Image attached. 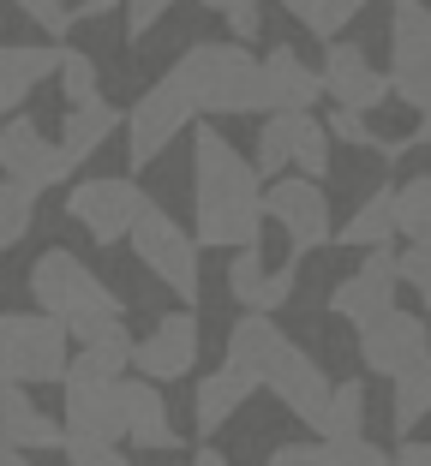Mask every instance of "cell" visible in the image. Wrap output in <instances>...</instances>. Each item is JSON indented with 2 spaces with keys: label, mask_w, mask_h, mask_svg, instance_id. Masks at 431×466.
<instances>
[{
  "label": "cell",
  "mask_w": 431,
  "mask_h": 466,
  "mask_svg": "<svg viewBox=\"0 0 431 466\" xmlns=\"http://www.w3.org/2000/svg\"><path fill=\"white\" fill-rule=\"evenodd\" d=\"M192 221L198 246H258L264 233V179L216 126H204L192 144Z\"/></svg>",
  "instance_id": "cell-1"
},
{
  "label": "cell",
  "mask_w": 431,
  "mask_h": 466,
  "mask_svg": "<svg viewBox=\"0 0 431 466\" xmlns=\"http://www.w3.org/2000/svg\"><path fill=\"white\" fill-rule=\"evenodd\" d=\"M228 365H240L258 389H270L300 425H318L323 400H330V389H335L318 359H312L306 347H293L288 335L276 329V317H264V311H246L234 329H228Z\"/></svg>",
  "instance_id": "cell-2"
},
{
  "label": "cell",
  "mask_w": 431,
  "mask_h": 466,
  "mask_svg": "<svg viewBox=\"0 0 431 466\" xmlns=\"http://www.w3.org/2000/svg\"><path fill=\"white\" fill-rule=\"evenodd\" d=\"M174 78L186 84L198 114L210 120H234V114H270L264 96V66L246 42H192L180 60H174Z\"/></svg>",
  "instance_id": "cell-3"
},
{
  "label": "cell",
  "mask_w": 431,
  "mask_h": 466,
  "mask_svg": "<svg viewBox=\"0 0 431 466\" xmlns=\"http://www.w3.org/2000/svg\"><path fill=\"white\" fill-rule=\"evenodd\" d=\"M30 299H36L42 317H55L67 329L72 323H90V317H126L120 293H114L84 258H72L67 246L42 251V258L30 263Z\"/></svg>",
  "instance_id": "cell-4"
},
{
  "label": "cell",
  "mask_w": 431,
  "mask_h": 466,
  "mask_svg": "<svg viewBox=\"0 0 431 466\" xmlns=\"http://www.w3.org/2000/svg\"><path fill=\"white\" fill-rule=\"evenodd\" d=\"M67 323L42 311H0V383H60L67 377Z\"/></svg>",
  "instance_id": "cell-5"
},
{
  "label": "cell",
  "mask_w": 431,
  "mask_h": 466,
  "mask_svg": "<svg viewBox=\"0 0 431 466\" xmlns=\"http://www.w3.org/2000/svg\"><path fill=\"white\" fill-rule=\"evenodd\" d=\"M126 246H132V258H139L174 299H186V305L198 299V281H204V269H198V233H186L168 209L144 204V216L126 233Z\"/></svg>",
  "instance_id": "cell-6"
},
{
  "label": "cell",
  "mask_w": 431,
  "mask_h": 466,
  "mask_svg": "<svg viewBox=\"0 0 431 466\" xmlns=\"http://www.w3.org/2000/svg\"><path fill=\"white\" fill-rule=\"evenodd\" d=\"M192 120H198V108H192V96H186V84L174 78V72H162V78L132 102V114H126V162H132V179H139Z\"/></svg>",
  "instance_id": "cell-7"
},
{
  "label": "cell",
  "mask_w": 431,
  "mask_h": 466,
  "mask_svg": "<svg viewBox=\"0 0 431 466\" xmlns=\"http://www.w3.org/2000/svg\"><path fill=\"white\" fill-rule=\"evenodd\" d=\"M390 96L407 108H431V6L426 0H390Z\"/></svg>",
  "instance_id": "cell-8"
},
{
  "label": "cell",
  "mask_w": 431,
  "mask_h": 466,
  "mask_svg": "<svg viewBox=\"0 0 431 466\" xmlns=\"http://www.w3.org/2000/svg\"><path fill=\"white\" fill-rule=\"evenodd\" d=\"M264 221H276L288 233V258H306V251L330 246L335 239V216H330V198H323L318 179L306 174H282L264 186Z\"/></svg>",
  "instance_id": "cell-9"
},
{
  "label": "cell",
  "mask_w": 431,
  "mask_h": 466,
  "mask_svg": "<svg viewBox=\"0 0 431 466\" xmlns=\"http://www.w3.org/2000/svg\"><path fill=\"white\" fill-rule=\"evenodd\" d=\"M144 204H150V198H144V186L132 174H120V179L114 174L78 179V186L67 192V216L78 221L97 246H120L126 233H132V221L144 216Z\"/></svg>",
  "instance_id": "cell-10"
},
{
  "label": "cell",
  "mask_w": 431,
  "mask_h": 466,
  "mask_svg": "<svg viewBox=\"0 0 431 466\" xmlns=\"http://www.w3.org/2000/svg\"><path fill=\"white\" fill-rule=\"evenodd\" d=\"M0 174L25 179V186H36V192H48V186H67L72 167H67V156H60L55 137L18 108V114L0 120Z\"/></svg>",
  "instance_id": "cell-11"
},
{
  "label": "cell",
  "mask_w": 431,
  "mask_h": 466,
  "mask_svg": "<svg viewBox=\"0 0 431 466\" xmlns=\"http://www.w3.org/2000/svg\"><path fill=\"white\" fill-rule=\"evenodd\" d=\"M198 353H204V335H198V317H192V305H186V311H168L162 323H156V329L132 347V365H139L144 383L162 389V383L192 377V370H198Z\"/></svg>",
  "instance_id": "cell-12"
},
{
  "label": "cell",
  "mask_w": 431,
  "mask_h": 466,
  "mask_svg": "<svg viewBox=\"0 0 431 466\" xmlns=\"http://www.w3.org/2000/svg\"><path fill=\"white\" fill-rule=\"evenodd\" d=\"M419 359H431V323L414 317V311H402V305L372 317L360 329V365L372 370V377H402Z\"/></svg>",
  "instance_id": "cell-13"
},
{
  "label": "cell",
  "mask_w": 431,
  "mask_h": 466,
  "mask_svg": "<svg viewBox=\"0 0 431 466\" xmlns=\"http://www.w3.org/2000/svg\"><path fill=\"white\" fill-rule=\"evenodd\" d=\"M395 251L390 246H377V251H365L360 258V269L354 275H342L330 288V317H342V323H354V329H365L372 317H384V311H395Z\"/></svg>",
  "instance_id": "cell-14"
},
{
  "label": "cell",
  "mask_w": 431,
  "mask_h": 466,
  "mask_svg": "<svg viewBox=\"0 0 431 466\" xmlns=\"http://www.w3.org/2000/svg\"><path fill=\"white\" fill-rule=\"evenodd\" d=\"M323 96L335 102V108L348 114H377L384 102H390V78L365 60V48H354V42H330V55H323Z\"/></svg>",
  "instance_id": "cell-15"
},
{
  "label": "cell",
  "mask_w": 431,
  "mask_h": 466,
  "mask_svg": "<svg viewBox=\"0 0 431 466\" xmlns=\"http://www.w3.org/2000/svg\"><path fill=\"white\" fill-rule=\"evenodd\" d=\"M293 281H300V258H288L282 269H264L258 246H240L234 263H228V293H234L246 311H264V317H276L282 305L293 299Z\"/></svg>",
  "instance_id": "cell-16"
},
{
  "label": "cell",
  "mask_w": 431,
  "mask_h": 466,
  "mask_svg": "<svg viewBox=\"0 0 431 466\" xmlns=\"http://www.w3.org/2000/svg\"><path fill=\"white\" fill-rule=\"evenodd\" d=\"M114 400H120L126 442H139V449H180V431L168 425V400H162L156 383H144V377H120V383H114Z\"/></svg>",
  "instance_id": "cell-17"
},
{
  "label": "cell",
  "mask_w": 431,
  "mask_h": 466,
  "mask_svg": "<svg viewBox=\"0 0 431 466\" xmlns=\"http://www.w3.org/2000/svg\"><path fill=\"white\" fill-rule=\"evenodd\" d=\"M55 66H60L55 42H0V120L25 108V96L55 78Z\"/></svg>",
  "instance_id": "cell-18"
},
{
  "label": "cell",
  "mask_w": 431,
  "mask_h": 466,
  "mask_svg": "<svg viewBox=\"0 0 431 466\" xmlns=\"http://www.w3.org/2000/svg\"><path fill=\"white\" fill-rule=\"evenodd\" d=\"M60 442H67V425H55L25 395V383H0V449L42 454V449H60Z\"/></svg>",
  "instance_id": "cell-19"
},
{
  "label": "cell",
  "mask_w": 431,
  "mask_h": 466,
  "mask_svg": "<svg viewBox=\"0 0 431 466\" xmlns=\"http://www.w3.org/2000/svg\"><path fill=\"white\" fill-rule=\"evenodd\" d=\"M264 96H270V114H312L318 108V96H323V78L306 66V60L293 55L288 42H276L264 60Z\"/></svg>",
  "instance_id": "cell-20"
},
{
  "label": "cell",
  "mask_w": 431,
  "mask_h": 466,
  "mask_svg": "<svg viewBox=\"0 0 431 466\" xmlns=\"http://www.w3.org/2000/svg\"><path fill=\"white\" fill-rule=\"evenodd\" d=\"M251 395H258V383H251L240 365H228V359L210 370V377H198V395H192V425H198V437H216V431H222Z\"/></svg>",
  "instance_id": "cell-21"
},
{
  "label": "cell",
  "mask_w": 431,
  "mask_h": 466,
  "mask_svg": "<svg viewBox=\"0 0 431 466\" xmlns=\"http://www.w3.org/2000/svg\"><path fill=\"white\" fill-rule=\"evenodd\" d=\"M67 437H90V442H120V400H114V383H67Z\"/></svg>",
  "instance_id": "cell-22"
},
{
  "label": "cell",
  "mask_w": 431,
  "mask_h": 466,
  "mask_svg": "<svg viewBox=\"0 0 431 466\" xmlns=\"http://www.w3.org/2000/svg\"><path fill=\"white\" fill-rule=\"evenodd\" d=\"M132 335H126V323H114L108 335H97V341H84L78 353L67 359V377L60 383H120L126 365H132Z\"/></svg>",
  "instance_id": "cell-23"
},
{
  "label": "cell",
  "mask_w": 431,
  "mask_h": 466,
  "mask_svg": "<svg viewBox=\"0 0 431 466\" xmlns=\"http://www.w3.org/2000/svg\"><path fill=\"white\" fill-rule=\"evenodd\" d=\"M114 132H120V108H114V102H84V108H67V126H60V156H67V167L90 162Z\"/></svg>",
  "instance_id": "cell-24"
},
{
  "label": "cell",
  "mask_w": 431,
  "mask_h": 466,
  "mask_svg": "<svg viewBox=\"0 0 431 466\" xmlns=\"http://www.w3.org/2000/svg\"><path fill=\"white\" fill-rule=\"evenodd\" d=\"M390 239H395V186H377V192L335 228V246H354V251H377V246H390Z\"/></svg>",
  "instance_id": "cell-25"
},
{
  "label": "cell",
  "mask_w": 431,
  "mask_h": 466,
  "mask_svg": "<svg viewBox=\"0 0 431 466\" xmlns=\"http://www.w3.org/2000/svg\"><path fill=\"white\" fill-rule=\"evenodd\" d=\"M312 431H318V442H348V437H365V377H348V383H335Z\"/></svg>",
  "instance_id": "cell-26"
},
{
  "label": "cell",
  "mask_w": 431,
  "mask_h": 466,
  "mask_svg": "<svg viewBox=\"0 0 431 466\" xmlns=\"http://www.w3.org/2000/svg\"><path fill=\"white\" fill-rule=\"evenodd\" d=\"M390 419H395L402 437H414V425H426V419H431V359H419V365H407L402 377H395Z\"/></svg>",
  "instance_id": "cell-27"
},
{
  "label": "cell",
  "mask_w": 431,
  "mask_h": 466,
  "mask_svg": "<svg viewBox=\"0 0 431 466\" xmlns=\"http://www.w3.org/2000/svg\"><path fill=\"white\" fill-rule=\"evenodd\" d=\"M293 120L300 114H264V126H258V144H251V167H258V179H282V167L293 162Z\"/></svg>",
  "instance_id": "cell-28"
},
{
  "label": "cell",
  "mask_w": 431,
  "mask_h": 466,
  "mask_svg": "<svg viewBox=\"0 0 431 466\" xmlns=\"http://www.w3.org/2000/svg\"><path fill=\"white\" fill-rule=\"evenodd\" d=\"M36 204H42L36 186H25V179H6V174H0V251L18 246V239L36 228Z\"/></svg>",
  "instance_id": "cell-29"
},
{
  "label": "cell",
  "mask_w": 431,
  "mask_h": 466,
  "mask_svg": "<svg viewBox=\"0 0 431 466\" xmlns=\"http://www.w3.org/2000/svg\"><path fill=\"white\" fill-rule=\"evenodd\" d=\"M330 126L323 120H312V114H300V120H293V167H300V174L306 179H330Z\"/></svg>",
  "instance_id": "cell-30"
},
{
  "label": "cell",
  "mask_w": 431,
  "mask_h": 466,
  "mask_svg": "<svg viewBox=\"0 0 431 466\" xmlns=\"http://www.w3.org/2000/svg\"><path fill=\"white\" fill-rule=\"evenodd\" d=\"M60 96H67V108H84V102H102V72L90 55H78V48H60Z\"/></svg>",
  "instance_id": "cell-31"
},
{
  "label": "cell",
  "mask_w": 431,
  "mask_h": 466,
  "mask_svg": "<svg viewBox=\"0 0 431 466\" xmlns=\"http://www.w3.org/2000/svg\"><path fill=\"white\" fill-rule=\"evenodd\" d=\"M395 281H407L431 311V239H407V251H395Z\"/></svg>",
  "instance_id": "cell-32"
},
{
  "label": "cell",
  "mask_w": 431,
  "mask_h": 466,
  "mask_svg": "<svg viewBox=\"0 0 431 466\" xmlns=\"http://www.w3.org/2000/svg\"><path fill=\"white\" fill-rule=\"evenodd\" d=\"M365 6H372V0H318V6H312V18H306V30H312V36H323V42H335L342 30L354 25V18L365 13Z\"/></svg>",
  "instance_id": "cell-33"
},
{
  "label": "cell",
  "mask_w": 431,
  "mask_h": 466,
  "mask_svg": "<svg viewBox=\"0 0 431 466\" xmlns=\"http://www.w3.org/2000/svg\"><path fill=\"white\" fill-rule=\"evenodd\" d=\"M431 216V174H414L407 186H395V239H402L407 221Z\"/></svg>",
  "instance_id": "cell-34"
},
{
  "label": "cell",
  "mask_w": 431,
  "mask_h": 466,
  "mask_svg": "<svg viewBox=\"0 0 431 466\" xmlns=\"http://www.w3.org/2000/svg\"><path fill=\"white\" fill-rule=\"evenodd\" d=\"M60 454H67V466H132L120 454V442H90V437H67Z\"/></svg>",
  "instance_id": "cell-35"
},
{
  "label": "cell",
  "mask_w": 431,
  "mask_h": 466,
  "mask_svg": "<svg viewBox=\"0 0 431 466\" xmlns=\"http://www.w3.org/2000/svg\"><path fill=\"white\" fill-rule=\"evenodd\" d=\"M13 6L36 30H48V36H67V30H72V0H13Z\"/></svg>",
  "instance_id": "cell-36"
},
{
  "label": "cell",
  "mask_w": 431,
  "mask_h": 466,
  "mask_svg": "<svg viewBox=\"0 0 431 466\" xmlns=\"http://www.w3.org/2000/svg\"><path fill=\"white\" fill-rule=\"evenodd\" d=\"M323 126H330V137H342V144H354V150H377V156H384V137H377L372 126H365V114H348V108H335V114H330Z\"/></svg>",
  "instance_id": "cell-37"
},
{
  "label": "cell",
  "mask_w": 431,
  "mask_h": 466,
  "mask_svg": "<svg viewBox=\"0 0 431 466\" xmlns=\"http://www.w3.org/2000/svg\"><path fill=\"white\" fill-rule=\"evenodd\" d=\"M168 13H174V0H126V36L144 42V36H150V30L168 18Z\"/></svg>",
  "instance_id": "cell-38"
},
{
  "label": "cell",
  "mask_w": 431,
  "mask_h": 466,
  "mask_svg": "<svg viewBox=\"0 0 431 466\" xmlns=\"http://www.w3.org/2000/svg\"><path fill=\"white\" fill-rule=\"evenodd\" d=\"M330 466H390V454L365 437H348V442H330Z\"/></svg>",
  "instance_id": "cell-39"
},
{
  "label": "cell",
  "mask_w": 431,
  "mask_h": 466,
  "mask_svg": "<svg viewBox=\"0 0 431 466\" xmlns=\"http://www.w3.org/2000/svg\"><path fill=\"white\" fill-rule=\"evenodd\" d=\"M270 466H330V442H282L270 449Z\"/></svg>",
  "instance_id": "cell-40"
},
{
  "label": "cell",
  "mask_w": 431,
  "mask_h": 466,
  "mask_svg": "<svg viewBox=\"0 0 431 466\" xmlns=\"http://www.w3.org/2000/svg\"><path fill=\"white\" fill-rule=\"evenodd\" d=\"M390 466H431V442H419V437H402V449L390 454Z\"/></svg>",
  "instance_id": "cell-41"
},
{
  "label": "cell",
  "mask_w": 431,
  "mask_h": 466,
  "mask_svg": "<svg viewBox=\"0 0 431 466\" xmlns=\"http://www.w3.org/2000/svg\"><path fill=\"white\" fill-rule=\"evenodd\" d=\"M114 6H126V0H72V25H90V18H108Z\"/></svg>",
  "instance_id": "cell-42"
},
{
  "label": "cell",
  "mask_w": 431,
  "mask_h": 466,
  "mask_svg": "<svg viewBox=\"0 0 431 466\" xmlns=\"http://www.w3.org/2000/svg\"><path fill=\"white\" fill-rule=\"evenodd\" d=\"M395 144H402V156H407V150H426V144H431V108L419 114V126H414L407 137H395Z\"/></svg>",
  "instance_id": "cell-43"
},
{
  "label": "cell",
  "mask_w": 431,
  "mask_h": 466,
  "mask_svg": "<svg viewBox=\"0 0 431 466\" xmlns=\"http://www.w3.org/2000/svg\"><path fill=\"white\" fill-rule=\"evenodd\" d=\"M186 466H228V454H216V449H210V442H204V449H198V454H192V461H186Z\"/></svg>",
  "instance_id": "cell-44"
},
{
  "label": "cell",
  "mask_w": 431,
  "mask_h": 466,
  "mask_svg": "<svg viewBox=\"0 0 431 466\" xmlns=\"http://www.w3.org/2000/svg\"><path fill=\"white\" fill-rule=\"evenodd\" d=\"M282 6H288V13L300 18V25H306V18H312V6H318V0H282Z\"/></svg>",
  "instance_id": "cell-45"
},
{
  "label": "cell",
  "mask_w": 431,
  "mask_h": 466,
  "mask_svg": "<svg viewBox=\"0 0 431 466\" xmlns=\"http://www.w3.org/2000/svg\"><path fill=\"white\" fill-rule=\"evenodd\" d=\"M0 466H30V454H18V449H0Z\"/></svg>",
  "instance_id": "cell-46"
},
{
  "label": "cell",
  "mask_w": 431,
  "mask_h": 466,
  "mask_svg": "<svg viewBox=\"0 0 431 466\" xmlns=\"http://www.w3.org/2000/svg\"><path fill=\"white\" fill-rule=\"evenodd\" d=\"M198 6H210V13H228V6H240V0H198Z\"/></svg>",
  "instance_id": "cell-47"
}]
</instances>
